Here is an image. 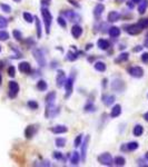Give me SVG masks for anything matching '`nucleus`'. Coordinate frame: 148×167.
Listing matches in <instances>:
<instances>
[{
  "label": "nucleus",
  "mask_w": 148,
  "mask_h": 167,
  "mask_svg": "<svg viewBox=\"0 0 148 167\" xmlns=\"http://www.w3.org/2000/svg\"><path fill=\"white\" fill-rule=\"evenodd\" d=\"M41 15H42L43 24H45V28H46V34L49 35V34H50L51 22H53V16H51L50 11H49L46 7H42V8H41Z\"/></svg>",
  "instance_id": "1"
},
{
  "label": "nucleus",
  "mask_w": 148,
  "mask_h": 167,
  "mask_svg": "<svg viewBox=\"0 0 148 167\" xmlns=\"http://www.w3.org/2000/svg\"><path fill=\"white\" fill-rule=\"evenodd\" d=\"M125 30H126L127 34H129L132 36H136V35H139L144 30V28L140 26L139 22H137V24H133V25L126 26L125 27Z\"/></svg>",
  "instance_id": "2"
},
{
  "label": "nucleus",
  "mask_w": 148,
  "mask_h": 167,
  "mask_svg": "<svg viewBox=\"0 0 148 167\" xmlns=\"http://www.w3.org/2000/svg\"><path fill=\"white\" fill-rule=\"evenodd\" d=\"M74 81H75V75H74V74H72L69 78L66 79V83H65V88H66L65 98L70 97V95L72 94V90H74Z\"/></svg>",
  "instance_id": "3"
},
{
  "label": "nucleus",
  "mask_w": 148,
  "mask_h": 167,
  "mask_svg": "<svg viewBox=\"0 0 148 167\" xmlns=\"http://www.w3.org/2000/svg\"><path fill=\"white\" fill-rule=\"evenodd\" d=\"M32 53H34V57H35L36 61L38 63V65L40 67H45L46 64H47V61H46V57H45L43 52L41 51L40 49H34Z\"/></svg>",
  "instance_id": "4"
},
{
  "label": "nucleus",
  "mask_w": 148,
  "mask_h": 167,
  "mask_svg": "<svg viewBox=\"0 0 148 167\" xmlns=\"http://www.w3.org/2000/svg\"><path fill=\"white\" fill-rule=\"evenodd\" d=\"M98 160H99V163H100L101 165H104V166H112V164H114V159H112L111 155L109 154V153H104V154H101L98 157Z\"/></svg>",
  "instance_id": "5"
},
{
  "label": "nucleus",
  "mask_w": 148,
  "mask_h": 167,
  "mask_svg": "<svg viewBox=\"0 0 148 167\" xmlns=\"http://www.w3.org/2000/svg\"><path fill=\"white\" fill-rule=\"evenodd\" d=\"M111 88H112V90H115L117 92H122L124 90L126 89V85H125V83L121 79L116 78L111 83Z\"/></svg>",
  "instance_id": "6"
},
{
  "label": "nucleus",
  "mask_w": 148,
  "mask_h": 167,
  "mask_svg": "<svg viewBox=\"0 0 148 167\" xmlns=\"http://www.w3.org/2000/svg\"><path fill=\"white\" fill-rule=\"evenodd\" d=\"M66 79H67V78H66L65 71H64V70H58L57 76H56V85H57V87L61 88V87L65 85Z\"/></svg>",
  "instance_id": "7"
},
{
  "label": "nucleus",
  "mask_w": 148,
  "mask_h": 167,
  "mask_svg": "<svg viewBox=\"0 0 148 167\" xmlns=\"http://www.w3.org/2000/svg\"><path fill=\"white\" fill-rule=\"evenodd\" d=\"M128 74L134 78H141L144 76V69L141 67H132L128 69Z\"/></svg>",
  "instance_id": "8"
},
{
  "label": "nucleus",
  "mask_w": 148,
  "mask_h": 167,
  "mask_svg": "<svg viewBox=\"0 0 148 167\" xmlns=\"http://www.w3.org/2000/svg\"><path fill=\"white\" fill-rule=\"evenodd\" d=\"M19 92V85L16 81H10L9 83V97L14 98Z\"/></svg>",
  "instance_id": "9"
},
{
  "label": "nucleus",
  "mask_w": 148,
  "mask_h": 167,
  "mask_svg": "<svg viewBox=\"0 0 148 167\" xmlns=\"http://www.w3.org/2000/svg\"><path fill=\"white\" fill-rule=\"evenodd\" d=\"M89 139H90V137L89 136H86V138H85V141L84 143L81 144V160L82 162H85L86 160V155H87V149H88V144H89Z\"/></svg>",
  "instance_id": "10"
},
{
  "label": "nucleus",
  "mask_w": 148,
  "mask_h": 167,
  "mask_svg": "<svg viewBox=\"0 0 148 167\" xmlns=\"http://www.w3.org/2000/svg\"><path fill=\"white\" fill-rule=\"evenodd\" d=\"M62 15L67 18L69 21H76V19L79 18V16L75 13V11H72V10H66V11L62 13Z\"/></svg>",
  "instance_id": "11"
},
{
  "label": "nucleus",
  "mask_w": 148,
  "mask_h": 167,
  "mask_svg": "<svg viewBox=\"0 0 148 167\" xmlns=\"http://www.w3.org/2000/svg\"><path fill=\"white\" fill-rule=\"evenodd\" d=\"M19 70L24 74H30L31 73V66L27 61H22L19 64Z\"/></svg>",
  "instance_id": "12"
},
{
  "label": "nucleus",
  "mask_w": 148,
  "mask_h": 167,
  "mask_svg": "<svg viewBox=\"0 0 148 167\" xmlns=\"http://www.w3.org/2000/svg\"><path fill=\"white\" fill-rule=\"evenodd\" d=\"M71 35H72L74 38L78 39L82 35V28L79 25H75L71 28Z\"/></svg>",
  "instance_id": "13"
},
{
  "label": "nucleus",
  "mask_w": 148,
  "mask_h": 167,
  "mask_svg": "<svg viewBox=\"0 0 148 167\" xmlns=\"http://www.w3.org/2000/svg\"><path fill=\"white\" fill-rule=\"evenodd\" d=\"M120 13H118V11H110V13H108V21L109 22H116V21H118L119 19H120Z\"/></svg>",
  "instance_id": "14"
},
{
  "label": "nucleus",
  "mask_w": 148,
  "mask_h": 167,
  "mask_svg": "<svg viewBox=\"0 0 148 167\" xmlns=\"http://www.w3.org/2000/svg\"><path fill=\"white\" fill-rule=\"evenodd\" d=\"M97 46L100 50H107L108 48L110 47V42L106 40V39H99L97 42Z\"/></svg>",
  "instance_id": "15"
},
{
  "label": "nucleus",
  "mask_w": 148,
  "mask_h": 167,
  "mask_svg": "<svg viewBox=\"0 0 148 167\" xmlns=\"http://www.w3.org/2000/svg\"><path fill=\"white\" fill-rule=\"evenodd\" d=\"M121 114V106L120 105H115L110 112V117L111 118H117Z\"/></svg>",
  "instance_id": "16"
},
{
  "label": "nucleus",
  "mask_w": 148,
  "mask_h": 167,
  "mask_svg": "<svg viewBox=\"0 0 148 167\" xmlns=\"http://www.w3.org/2000/svg\"><path fill=\"white\" fill-rule=\"evenodd\" d=\"M104 10H105V6L103 3H98L94 9V16L96 18H100V16L103 15Z\"/></svg>",
  "instance_id": "17"
},
{
  "label": "nucleus",
  "mask_w": 148,
  "mask_h": 167,
  "mask_svg": "<svg viewBox=\"0 0 148 167\" xmlns=\"http://www.w3.org/2000/svg\"><path fill=\"white\" fill-rule=\"evenodd\" d=\"M101 99H103V103L106 106H111L112 103L115 102V96L114 95H103Z\"/></svg>",
  "instance_id": "18"
},
{
  "label": "nucleus",
  "mask_w": 148,
  "mask_h": 167,
  "mask_svg": "<svg viewBox=\"0 0 148 167\" xmlns=\"http://www.w3.org/2000/svg\"><path fill=\"white\" fill-rule=\"evenodd\" d=\"M148 7V0H140V2L138 3V13L140 15H144L146 13Z\"/></svg>",
  "instance_id": "19"
},
{
  "label": "nucleus",
  "mask_w": 148,
  "mask_h": 167,
  "mask_svg": "<svg viewBox=\"0 0 148 167\" xmlns=\"http://www.w3.org/2000/svg\"><path fill=\"white\" fill-rule=\"evenodd\" d=\"M51 131L54 134H65L68 131V127L64 126V125H57V126L51 128Z\"/></svg>",
  "instance_id": "20"
},
{
  "label": "nucleus",
  "mask_w": 148,
  "mask_h": 167,
  "mask_svg": "<svg viewBox=\"0 0 148 167\" xmlns=\"http://www.w3.org/2000/svg\"><path fill=\"white\" fill-rule=\"evenodd\" d=\"M109 36L111 37V38H117V37H119L120 36V29L118 28V27H110L109 28Z\"/></svg>",
  "instance_id": "21"
},
{
  "label": "nucleus",
  "mask_w": 148,
  "mask_h": 167,
  "mask_svg": "<svg viewBox=\"0 0 148 167\" xmlns=\"http://www.w3.org/2000/svg\"><path fill=\"white\" fill-rule=\"evenodd\" d=\"M79 159H80V154L77 153V152H74L71 154V158H70V163L72 166H76L79 164Z\"/></svg>",
  "instance_id": "22"
},
{
  "label": "nucleus",
  "mask_w": 148,
  "mask_h": 167,
  "mask_svg": "<svg viewBox=\"0 0 148 167\" xmlns=\"http://www.w3.org/2000/svg\"><path fill=\"white\" fill-rule=\"evenodd\" d=\"M55 100H56V92L55 91H50L47 96H46V105H54Z\"/></svg>",
  "instance_id": "23"
},
{
  "label": "nucleus",
  "mask_w": 148,
  "mask_h": 167,
  "mask_svg": "<svg viewBox=\"0 0 148 167\" xmlns=\"http://www.w3.org/2000/svg\"><path fill=\"white\" fill-rule=\"evenodd\" d=\"M94 67L97 71H100V73H104L107 69V66H106V64L104 61H97V63H95Z\"/></svg>",
  "instance_id": "24"
},
{
  "label": "nucleus",
  "mask_w": 148,
  "mask_h": 167,
  "mask_svg": "<svg viewBox=\"0 0 148 167\" xmlns=\"http://www.w3.org/2000/svg\"><path fill=\"white\" fill-rule=\"evenodd\" d=\"M128 58H129V53H128V52H121L120 55L115 59V63H116V64H119V63H122V61L128 60Z\"/></svg>",
  "instance_id": "25"
},
{
  "label": "nucleus",
  "mask_w": 148,
  "mask_h": 167,
  "mask_svg": "<svg viewBox=\"0 0 148 167\" xmlns=\"http://www.w3.org/2000/svg\"><path fill=\"white\" fill-rule=\"evenodd\" d=\"M34 134H35V127L32 126V125H29L26 130H25V136H26V138L28 139H30L32 136H34Z\"/></svg>",
  "instance_id": "26"
},
{
  "label": "nucleus",
  "mask_w": 148,
  "mask_h": 167,
  "mask_svg": "<svg viewBox=\"0 0 148 167\" xmlns=\"http://www.w3.org/2000/svg\"><path fill=\"white\" fill-rule=\"evenodd\" d=\"M133 133H134V136L139 137V136H141V135L144 134V127H143L141 125H136V126L134 127Z\"/></svg>",
  "instance_id": "27"
},
{
  "label": "nucleus",
  "mask_w": 148,
  "mask_h": 167,
  "mask_svg": "<svg viewBox=\"0 0 148 167\" xmlns=\"http://www.w3.org/2000/svg\"><path fill=\"white\" fill-rule=\"evenodd\" d=\"M138 147H139V144H138L137 141H130V143H128V144L126 145L127 150H130V152H134V150H136Z\"/></svg>",
  "instance_id": "28"
},
{
  "label": "nucleus",
  "mask_w": 148,
  "mask_h": 167,
  "mask_svg": "<svg viewBox=\"0 0 148 167\" xmlns=\"http://www.w3.org/2000/svg\"><path fill=\"white\" fill-rule=\"evenodd\" d=\"M114 164L116 166H124L126 164V159L122 157V156H117L115 159H114Z\"/></svg>",
  "instance_id": "29"
},
{
  "label": "nucleus",
  "mask_w": 148,
  "mask_h": 167,
  "mask_svg": "<svg viewBox=\"0 0 148 167\" xmlns=\"http://www.w3.org/2000/svg\"><path fill=\"white\" fill-rule=\"evenodd\" d=\"M35 21H36V29H37V36H38V38H41L42 31H41L40 20H39V18H38V17H35Z\"/></svg>",
  "instance_id": "30"
},
{
  "label": "nucleus",
  "mask_w": 148,
  "mask_h": 167,
  "mask_svg": "<svg viewBox=\"0 0 148 167\" xmlns=\"http://www.w3.org/2000/svg\"><path fill=\"white\" fill-rule=\"evenodd\" d=\"M22 17H24V19L27 21L28 24H32V22L35 21V20H34V19H35V17H34L31 13H27V11H25V13H22Z\"/></svg>",
  "instance_id": "31"
},
{
  "label": "nucleus",
  "mask_w": 148,
  "mask_h": 167,
  "mask_svg": "<svg viewBox=\"0 0 148 167\" xmlns=\"http://www.w3.org/2000/svg\"><path fill=\"white\" fill-rule=\"evenodd\" d=\"M37 88H38V90H40V91H45V90H47V88H48V85H47V83L45 80H39L37 83Z\"/></svg>",
  "instance_id": "32"
},
{
  "label": "nucleus",
  "mask_w": 148,
  "mask_h": 167,
  "mask_svg": "<svg viewBox=\"0 0 148 167\" xmlns=\"http://www.w3.org/2000/svg\"><path fill=\"white\" fill-rule=\"evenodd\" d=\"M78 58V53L77 52H72V51H68L67 53V59L69 61H75L76 59Z\"/></svg>",
  "instance_id": "33"
},
{
  "label": "nucleus",
  "mask_w": 148,
  "mask_h": 167,
  "mask_svg": "<svg viewBox=\"0 0 148 167\" xmlns=\"http://www.w3.org/2000/svg\"><path fill=\"white\" fill-rule=\"evenodd\" d=\"M65 145H66V139L65 138H61V137L56 138V146L57 147L62 148V147H65Z\"/></svg>",
  "instance_id": "34"
},
{
  "label": "nucleus",
  "mask_w": 148,
  "mask_h": 167,
  "mask_svg": "<svg viewBox=\"0 0 148 167\" xmlns=\"http://www.w3.org/2000/svg\"><path fill=\"white\" fill-rule=\"evenodd\" d=\"M84 108H85V112H95V110H96V107H95L94 104L91 103V102L86 104Z\"/></svg>",
  "instance_id": "35"
},
{
  "label": "nucleus",
  "mask_w": 148,
  "mask_h": 167,
  "mask_svg": "<svg viewBox=\"0 0 148 167\" xmlns=\"http://www.w3.org/2000/svg\"><path fill=\"white\" fill-rule=\"evenodd\" d=\"M27 105L30 109H34V110L38 109V107H39V105H38V103H37L36 100H29L27 103Z\"/></svg>",
  "instance_id": "36"
},
{
  "label": "nucleus",
  "mask_w": 148,
  "mask_h": 167,
  "mask_svg": "<svg viewBox=\"0 0 148 167\" xmlns=\"http://www.w3.org/2000/svg\"><path fill=\"white\" fill-rule=\"evenodd\" d=\"M7 26H8V20L5 17L0 16V29H3V28H6Z\"/></svg>",
  "instance_id": "37"
},
{
  "label": "nucleus",
  "mask_w": 148,
  "mask_h": 167,
  "mask_svg": "<svg viewBox=\"0 0 148 167\" xmlns=\"http://www.w3.org/2000/svg\"><path fill=\"white\" fill-rule=\"evenodd\" d=\"M81 138H82V134H79L76 138H75V141H74V146L77 148L81 145Z\"/></svg>",
  "instance_id": "38"
},
{
  "label": "nucleus",
  "mask_w": 148,
  "mask_h": 167,
  "mask_svg": "<svg viewBox=\"0 0 148 167\" xmlns=\"http://www.w3.org/2000/svg\"><path fill=\"white\" fill-rule=\"evenodd\" d=\"M0 8L2 9V11H5L7 13H9L11 11V7L9 5H6V3H0Z\"/></svg>",
  "instance_id": "39"
},
{
  "label": "nucleus",
  "mask_w": 148,
  "mask_h": 167,
  "mask_svg": "<svg viewBox=\"0 0 148 167\" xmlns=\"http://www.w3.org/2000/svg\"><path fill=\"white\" fill-rule=\"evenodd\" d=\"M9 39V34L7 32V31H0V40L1 41H6V40H8Z\"/></svg>",
  "instance_id": "40"
},
{
  "label": "nucleus",
  "mask_w": 148,
  "mask_h": 167,
  "mask_svg": "<svg viewBox=\"0 0 148 167\" xmlns=\"http://www.w3.org/2000/svg\"><path fill=\"white\" fill-rule=\"evenodd\" d=\"M12 35H14V39L18 40V41H20V40L22 39V34H21L19 30H14V31H12Z\"/></svg>",
  "instance_id": "41"
},
{
  "label": "nucleus",
  "mask_w": 148,
  "mask_h": 167,
  "mask_svg": "<svg viewBox=\"0 0 148 167\" xmlns=\"http://www.w3.org/2000/svg\"><path fill=\"white\" fill-rule=\"evenodd\" d=\"M57 22H58V25H59V26H61L62 28H66V26H67V22H66V20H65L62 17H58Z\"/></svg>",
  "instance_id": "42"
},
{
  "label": "nucleus",
  "mask_w": 148,
  "mask_h": 167,
  "mask_svg": "<svg viewBox=\"0 0 148 167\" xmlns=\"http://www.w3.org/2000/svg\"><path fill=\"white\" fill-rule=\"evenodd\" d=\"M8 75H9L10 77H14V76H16V68H14V66H10V67L8 68Z\"/></svg>",
  "instance_id": "43"
},
{
  "label": "nucleus",
  "mask_w": 148,
  "mask_h": 167,
  "mask_svg": "<svg viewBox=\"0 0 148 167\" xmlns=\"http://www.w3.org/2000/svg\"><path fill=\"white\" fill-rule=\"evenodd\" d=\"M138 22L140 24V26L143 27L144 29H145V28H148V18H145V19H140Z\"/></svg>",
  "instance_id": "44"
},
{
  "label": "nucleus",
  "mask_w": 148,
  "mask_h": 167,
  "mask_svg": "<svg viewBox=\"0 0 148 167\" xmlns=\"http://www.w3.org/2000/svg\"><path fill=\"white\" fill-rule=\"evenodd\" d=\"M54 158L57 159V160L62 159V153H60V152H54Z\"/></svg>",
  "instance_id": "45"
},
{
  "label": "nucleus",
  "mask_w": 148,
  "mask_h": 167,
  "mask_svg": "<svg viewBox=\"0 0 148 167\" xmlns=\"http://www.w3.org/2000/svg\"><path fill=\"white\" fill-rule=\"evenodd\" d=\"M141 60H143L144 63H148V52H144V53H143Z\"/></svg>",
  "instance_id": "46"
},
{
  "label": "nucleus",
  "mask_w": 148,
  "mask_h": 167,
  "mask_svg": "<svg viewBox=\"0 0 148 167\" xmlns=\"http://www.w3.org/2000/svg\"><path fill=\"white\" fill-rule=\"evenodd\" d=\"M143 48H144V47H141V46H136V48H134V51L135 52L141 51V50H143Z\"/></svg>",
  "instance_id": "47"
},
{
  "label": "nucleus",
  "mask_w": 148,
  "mask_h": 167,
  "mask_svg": "<svg viewBox=\"0 0 148 167\" xmlns=\"http://www.w3.org/2000/svg\"><path fill=\"white\" fill-rule=\"evenodd\" d=\"M134 5L135 3L133 2V1H132V2H130V1H128V2H127V6H128L130 9H133V8H134Z\"/></svg>",
  "instance_id": "48"
},
{
  "label": "nucleus",
  "mask_w": 148,
  "mask_h": 167,
  "mask_svg": "<svg viewBox=\"0 0 148 167\" xmlns=\"http://www.w3.org/2000/svg\"><path fill=\"white\" fill-rule=\"evenodd\" d=\"M69 2H70V3H72L74 6H76V7H78V8L80 7V6H79V3H77V2H76V1H74V0H69Z\"/></svg>",
  "instance_id": "49"
},
{
  "label": "nucleus",
  "mask_w": 148,
  "mask_h": 167,
  "mask_svg": "<svg viewBox=\"0 0 148 167\" xmlns=\"http://www.w3.org/2000/svg\"><path fill=\"white\" fill-rule=\"evenodd\" d=\"M144 46H145L146 48H148V35L146 36V39H145V41H144Z\"/></svg>",
  "instance_id": "50"
},
{
  "label": "nucleus",
  "mask_w": 148,
  "mask_h": 167,
  "mask_svg": "<svg viewBox=\"0 0 148 167\" xmlns=\"http://www.w3.org/2000/svg\"><path fill=\"white\" fill-rule=\"evenodd\" d=\"M91 47H93V45H91V44L87 45V46H86V50H89V49H91Z\"/></svg>",
  "instance_id": "51"
},
{
  "label": "nucleus",
  "mask_w": 148,
  "mask_h": 167,
  "mask_svg": "<svg viewBox=\"0 0 148 167\" xmlns=\"http://www.w3.org/2000/svg\"><path fill=\"white\" fill-rule=\"evenodd\" d=\"M144 119H145L146 121H148V112L146 113V114H145V115H144Z\"/></svg>",
  "instance_id": "52"
},
{
  "label": "nucleus",
  "mask_w": 148,
  "mask_h": 167,
  "mask_svg": "<svg viewBox=\"0 0 148 167\" xmlns=\"http://www.w3.org/2000/svg\"><path fill=\"white\" fill-rule=\"evenodd\" d=\"M106 83H107V79H104L103 80V87H106Z\"/></svg>",
  "instance_id": "53"
},
{
  "label": "nucleus",
  "mask_w": 148,
  "mask_h": 167,
  "mask_svg": "<svg viewBox=\"0 0 148 167\" xmlns=\"http://www.w3.org/2000/svg\"><path fill=\"white\" fill-rule=\"evenodd\" d=\"M132 1H133L134 3H139V2H140V0H132Z\"/></svg>",
  "instance_id": "54"
},
{
  "label": "nucleus",
  "mask_w": 148,
  "mask_h": 167,
  "mask_svg": "<svg viewBox=\"0 0 148 167\" xmlns=\"http://www.w3.org/2000/svg\"><path fill=\"white\" fill-rule=\"evenodd\" d=\"M2 67H3V63H2V61H1V60H0V69H1V68H2Z\"/></svg>",
  "instance_id": "55"
},
{
  "label": "nucleus",
  "mask_w": 148,
  "mask_h": 167,
  "mask_svg": "<svg viewBox=\"0 0 148 167\" xmlns=\"http://www.w3.org/2000/svg\"><path fill=\"white\" fill-rule=\"evenodd\" d=\"M145 158H146V159L148 160V152L146 153V154H145Z\"/></svg>",
  "instance_id": "56"
},
{
  "label": "nucleus",
  "mask_w": 148,
  "mask_h": 167,
  "mask_svg": "<svg viewBox=\"0 0 148 167\" xmlns=\"http://www.w3.org/2000/svg\"><path fill=\"white\" fill-rule=\"evenodd\" d=\"M117 2H122V1H125V0H116Z\"/></svg>",
  "instance_id": "57"
},
{
  "label": "nucleus",
  "mask_w": 148,
  "mask_h": 167,
  "mask_svg": "<svg viewBox=\"0 0 148 167\" xmlns=\"http://www.w3.org/2000/svg\"><path fill=\"white\" fill-rule=\"evenodd\" d=\"M1 81H2V79H1V74H0V85H1Z\"/></svg>",
  "instance_id": "58"
},
{
  "label": "nucleus",
  "mask_w": 148,
  "mask_h": 167,
  "mask_svg": "<svg viewBox=\"0 0 148 167\" xmlns=\"http://www.w3.org/2000/svg\"><path fill=\"white\" fill-rule=\"evenodd\" d=\"M14 2H20V1H21V0H14Z\"/></svg>",
  "instance_id": "59"
},
{
  "label": "nucleus",
  "mask_w": 148,
  "mask_h": 167,
  "mask_svg": "<svg viewBox=\"0 0 148 167\" xmlns=\"http://www.w3.org/2000/svg\"><path fill=\"white\" fill-rule=\"evenodd\" d=\"M0 52H1V46H0Z\"/></svg>",
  "instance_id": "60"
}]
</instances>
